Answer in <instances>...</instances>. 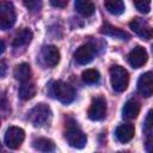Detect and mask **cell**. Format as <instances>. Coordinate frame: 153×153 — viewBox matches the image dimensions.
I'll return each mask as SVG.
<instances>
[{"mask_svg":"<svg viewBox=\"0 0 153 153\" xmlns=\"http://www.w3.org/2000/svg\"><path fill=\"white\" fill-rule=\"evenodd\" d=\"M49 93L51 94V97H54L55 99L60 100L63 104H69L74 100L75 98V91L74 88L61 80L57 81H53L49 86Z\"/></svg>","mask_w":153,"mask_h":153,"instance_id":"6da1fadb","label":"cell"},{"mask_svg":"<svg viewBox=\"0 0 153 153\" xmlns=\"http://www.w3.org/2000/svg\"><path fill=\"white\" fill-rule=\"evenodd\" d=\"M110 81L111 86L116 92H123L127 90L129 84V74L122 66L114 65L110 68Z\"/></svg>","mask_w":153,"mask_h":153,"instance_id":"7a4b0ae2","label":"cell"},{"mask_svg":"<svg viewBox=\"0 0 153 153\" xmlns=\"http://www.w3.org/2000/svg\"><path fill=\"white\" fill-rule=\"evenodd\" d=\"M51 118V110L47 104L39 103L35 105L27 114V120L35 127H43L49 123Z\"/></svg>","mask_w":153,"mask_h":153,"instance_id":"3957f363","label":"cell"},{"mask_svg":"<svg viewBox=\"0 0 153 153\" xmlns=\"http://www.w3.org/2000/svg\"><path fill=\"white\" fill-rule=\"evenodd\" d=\"M65 139H66L67 143L71 147H74V148H84L86 142H87L86 134L76 126L75 122H72V123L67 124V130L65 133Z\"/></svg>","mask_w":153,"mask_h":153,"instance_id":"277c9868","label":"cell"},{"mask_svg":"<svg viewBox=\"0 0 153 153\" xmlns=\"http://www.w3.org/2000/svg\"><path fill=\"white\" fill-rule=\"evenodd\" d=\"M16 23V10L12 2L2 1L0 4V29L7 30Z\"/></svg>","mask_w":153,"mask_h":153,"instance_id":"5b68a950","label":"cell"},{"mask_svg":"<svg viewBox=\"0 0 153 153\" xmlns=\"http://www.w3.org/2000/svg\"><path fill=\"white\" fill-rule=\"evenodd\" d=\"M24 139H25V131L19 127L12 126V127H8L5 133L4 143L6 147L11 149H17L20 147Z\"/></svg>","mask_w":153,"mask_h":153,"instance_id":"8992f818","label":"cell"},{"mask_svg":"<svg viewBox=\"0 0 153 153\" xmlns=\"http://www.w3.org/2000/svg\"><path fill=\"white\" fill-rule=\"evenodd\" d=\"M90 120L92 121H100L106 115V102L103 97H96L92 99L91 105L87 112Z\"/></svg>","mask_w":153,"mask_h":153,"instance_id":"52a82bcc","label":"cell"},{"mask_svg":"<svg viewBox=\"0 0 153 153\" xmlns=\"http://www.w3.org/2000/svg\"><path fill=\"white\" fill-rule=\"evenodd\" d=\"M130 29L142 39H151L153 37V27L142 18H134L129 23Z\"/></svg>","mask_w":153,"mask_h":153,"instance_id":"ba28073f","label":"cell"},{"mask_svg":"<svg viewBox=\"0 0 153 153\" xmlns=\"http://www.w3.org/2000/svg\"><path fill=\"white\" fill-rule=\"evenodd\" d=\"M136 87H137V92L142 97L148 98V97L153 96V72L148 71V72L141 74L137 80Z\"/></svg>","mask_w":153,"mask_h":153,"instance_id":"9c48e42d","label":"cell"},{"mask_svg":"<svg viewBox=\"0 0 153 153\" xmlns=\"http://www.w3.org/2000/svg\"><path fill=\"white\" fill-rule=\"evenodd\" d=\"M147 59H148L147 51L141 45H136L135 48H133L130 50V53L128 54V57H127L129 65L133 68H140V67H142L147 62Z\"/></svg>","mask_w":153,"mask_h":153,"instance_id":"30bf717a","label":"cell"},{"mask_svg":"<svg viewBox=\"0 0 153 153\" xmlns=\"http://www.w3.org/2000/svg\"><path fill=\"white\" fill-rule=\"evenodd\" d=\"M94 48L91 44H82L74 51V60L79 65H87L94 59Z\"/></svg>","mask_w":153,"mask_h":153,"instance_id":"8fae6325","label":"cell"},{"mask_svg":"<svg viewBox=\"0 0 153 153\" xmlns=\"http://www.w3.org/2000/svg\"><path fill=\"white\" fill-rule=\"evenodd\" d=\"M42 59L48 67H55L60 61V51L55 45H44L42 48Z\"/></svg>","mask_w":153,"mask_h":153,"instance_id":"7c38bea8","label":"cell"},{"mask_svg":"<svg viewBox=\"0 0 153 153\" xmlns=\"http://www.w3.org/2000/svg\"><path fill=\"white\" fill-rule=\"evenodd\" d=\"M134 134H135V128L133 124L130 123H124V124H121L116 128L115 130V136L116 139L122 142V143H126L128 141H130L133 137H134Z\"/></svg>","mask_w":153,"mask_h":153,"instance_id":"4fadbf2b","label":"cell"},{"mask_svg":"<svg viewBox=\"0 0 153 153\" xmlns=\"http://www.w3.org/2000/svg\"><path fill=\"white\" fill-rule=\"evenodd\" d=\"M139 112H140V103L135 99H129L122 109V117L127 121H131L137 117Z\"/></svg>","mask_w":153,"mask_h":153,"instance_id":"5bb4252c","label":"cell"},{"mask_svg":"<svg viewBox=\"0 0 153 153\" xmlns=\"http://www.w3.org/2000/svg\"><path fill=\"white\" fill-rule=\"evenodd\" d=\"M100 33L103 35H106V36H111V37H115V38H120V39H123V41H128L130 38L129 33H127L126 31L118 29V27H115L112 25H110L109 23H105L102 27H100Z\"/></svg>","mask_w":153,"mask_h":153,"instance_id":"9a60e30c","label":"cell"},{"mask_svg":"<svg viewBox=\"0 0 153 153\" xmlns=\"http://www.w3.org/2000/svg\"><path fill=\"white\" fill-rule=\"evenodd\" d=\"M31 39H32V31L30 29H23L14 36L12 45L14 48H20V47L29 44L31 42Z\"/></svg>","mask_w":153,"mask_h":153,"instance_id":"2e32d148","label":"cell"},{"mask_svg":"<svg viewBox=\"0 0 153 153\" xmlns=\"http://www.w3.org/2000/svg\"><path fill=\"white\" fill-rule=\"evenodd\" d=\"M74 7L78 13H80L84 17H91L94 13V5L91 0H75Z\"/></svg>","mask_w":153,"mask_h":153,"instance_id":"e0dca14e","label":"cell"},{"mask_svg":"<svg viewBox=\"0 0 153 153\" xmlns=\"http://www.w3.org/2000/svg\"><path fill=\"white\" fill-rule=\"evenodd\" d=\"M14 78L20 81V82H25V81H29L30 80V76H31V68L29 66V63H19L16 68H14Z\"/></svg>","mask_w":153,"mask_h":153,"instance_id":"ac0fdd59","label":"cell"},{"mask_svg":"<svg viewBox=\"0 0 153 153\" xmlns=\"http://www.w3.org/2000/svg\"><path fill=\"white\" fill-rule=\"evenodd\" d=\"M18 94H19V98L23 99V100H29V99L33 98V96L36 94L35 84L31 82L30 80L25 81V82H22V85L19 87V91H18Z\"/></svg>","mask_w":153,"mask_h":153,"instance_id":"d6986e66","label":"cell"},{"mask_svg":"<svg viewBox=\"0 0 153 153\" xmlns=\"http://www.w3.org/2000/svg\"><path fill=\"white\" fill-rule=\"evenodd\" d=\"M32 146L35 149L39 151V152H53L55 151L56 146L55 143L50 140V139H47V137H38V139H35L32 141Z\"/></svg>","mask_w":153,"mask_h":153,"instance_id":"ffe728a7","label":"cell"},{"mask_svg":"<svg viewBox=\"0 0 153 153\" xmlns=\"http://www.w3.org/2000/svg\"><path fill=\"white\" fill-rule=\"evenodd\" d=\"M104 6L105 10L114 16H118L124 12V4L122 0H105Z\"/></svg>","mask_w":153,"mask_h":153,"instance_id":"44dd1931","label":"cell"},{"mask_svg":"<svg viewBox=\"0 0 153 153\" xmlns=\"http://www.w3.org/2000/svg\"><path fill=\"white\" fill-rule=\"evenodd\" d=\"M99 78H100V74L97 69H93V68H90V69H86L82 72L81 74V79L85 84H96L99 81Z\"/></svg>","mask_w":153,"mask_h":153,"instance_id":"7402d4cb","label":"cell"},{"mask_svg":"<svg viewBox=\"0 0 153 153\" xmlns=\"http://www.w3.org/2000/svg\"><path fill=\"white\" fill-rule=\"evenodd\" d=\"M133 2L136 10L143 14L148 13L151 10V0H133Z\"/></svg>","mask_w":153,"mask_h":153,"instance_id":"603a6c76","label":"cell"},{"mask_svg":"<svg viewBox=\"0 0 153 153\" xmlns=\"http://www.w3.org/2000/svg\"><path fill=\"white\" fill-rule=\"evenodd\" d=\"M25 7L30 12H37L42 7V0H23Z\"/></svg>","mask_w":153,"mask_h":153,"instance_id":"cb8c5ba5","label":"cell"},{"mask_svg":"<svg viewBox=\"0 0 153 153\" xmlns=\"http://www.w3.org/2000/svg\"><path fill=\"white\" fill-rule=\"evenodd\" d=\"M143 127H145V130L146 131L153 130V109H151L147 112V116H146L145 122H143Z\"/></svg>","mask_w":153,"mask_h":153,"instance_id":"d4e9b609","label":"cell"},{"mask_svg":"<svg viewBox=\"0 0 153 153\" xmlns=\"http://www.w3.org/2000/svg\"><path fill=\"white\" fill-rule=\"evenodd\" d=\"M50 4L54 6V7H65L67 6L68 4V0H50Z\"/></svg>","mask_w":153,"mask_h":153,"instance_id":"484cf974","label":"cell"},{"mask_svg":"<svg viewBox=\"0 0 153 153\" xmlns=\"http://www.w3.org/2000/svg\"><path fill=\"white\" fill-rule=\"evenodd\" d=\"M146 151L147 152H153V139H151L146 142Z\"/></svg>","mask_w":153,"mask_h":153,"instance_id":"4316f807","label":"cell"},{"mask_svg":"<svg viewBox=\"0 0 153 153\" xmlns=\"http://www.w3.org/2000/svg\"><path fill=\"white\" fill-rule=\"evenodd\" d=\"M0 66H1V76H5V71H6V65H5V61H1Z\"/></svg>","mask_w":153,"mask_h":153,"instance_id":"83f0119b","label":"cell"},{"mask_svg":"<svg viewBox=\"0 0 153 153\" xmlns=\"http://www.w3.org/2000/svg\"><path fill=\"white\" fill-rule=\"evenodd\" d=\"M5 51V43H4V41H1V50H0V53L2 54Z\"/></svg>","mask_w":153,"mask_h":153,"instance_id":"f1b7e54d","label":"cell"}]
</instances>
